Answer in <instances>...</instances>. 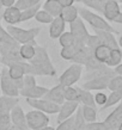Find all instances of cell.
Instances as JSON below:
<instances>
[{
    "instance_id": "7",
    "label": "cell",
    "mask_w": 122,
    "mask_h": 130,
    "mask_svg": "<svg viewBox=\"0 0 122 130\" xmlns=\"http://www.w3.org/2000/svg\"><path fill=\"white\" fill-rule=\"evenodd\" d=\"M0 85H1V91H3L4 95H11V97L19 95V88L17 87L15 80L10 78L7 68H3V71H1Z\"/></svg>"
},
{
    "instance_id": "46",
    "label": "cell",
    "mask_w": 122,
    "mask_h": 130,
    "mask_svg": "<svg viewBox=\"0 0 122 130\" xmlns=\"http://www.w3.org/2000/svg\"><path fill=\"white\" fill-rule=\"evenodd\" d=\"M8 130H17V128H16V126H15V125H12V126H11V128H10V129H8Z\"/></svg>"
},
{
    "instance_id": "3",
    "label": "cell",
    "mask_w": 122,
    "mask_h": 130,
    "mask_svg": "<svg viewBox=\"0 0 122 130\" xmlns=\"http://www.w3.org/2000/svg\"><path fill=\"white\" fill-rule=\"evenodd\" d=\"M78 13L80 18L83 20H85L86 23H89L93 29L97 30H105V31H110V32H116L114 28H111V25L105 19H103L101 16L96 14L93 12H91L87 8H78Z\"/></svg>"
},
{
    "instance_id": "21",
    "label": "cell",
    "mask_w": 122,
    "mask_h": 130,
    "mask_svg": "<svg viewBox=\"0 0 122 130\" xmlns=\"http://www.w3.org/2000/svg\"><path fill=\"white\" fill-rule=\"evenodd\" d=\"M111 48H109L105 44H99L93 49V57L96 61H98L101 63H105L108 60L109 55H110Z\"/></svg>"
},
{
    "instance_id": "6",
    "label": "cell",
    "mask_w": 122,
    "mask_h": 130,
    "mask_svg": "<svg viewBox=\"0 0 122 130\" xmlns=\"http://www.w3.org/2000/svg\"><path fill=\"white\" fill-rule=\"evenodd\" d=\"M25 118H26V124L30 130H37L42 126L48 125V123L50 121L47 113L38 110L29 111L28 113H25Z\"/></svg>"
},
{
    "instance_id": "9",
    "label": "cell",
    "mask_w": 122,
    "mask_h": 130,
    "mask_svg": "<svg viewBox=\"0 0 122 130\" xmlns=\"http://www.w3.org/2000/svg\"><path fill=\"white\" fill-rule=\"evenodd\" d=\"M79 106V102L75 100H65V102L60 105L59 112H58V118H56V123L59 124L62 121L67 119L68 117H71L77 109Z\"/></svg>"
},
{
    "instance_id": "2",
    "label": "cell",
    "mask_w": 122,
    "mask_h": 130,
    "mask_svg": "<svg viewBox=\"0 0 122 130\" xmlns=\"http://www.w3.org/2000/svg\"><path fill=\"white\" fill-rule=\"evenodd\" d=\"M6 32L17 43H36L35 37L38 35L39 28H32L29 29V30H25V29L22 28H17L16 25H7Z\"/></svg>"
},
{
    "instance_id": "30",
    "label": "cell",
    "mask_w": 122,
    "mask_h": 130,
    "mask_svg": "<svg viewBox=\"0 0 122 130\" xmlns=\"http://www.w3.org/2000/svg\"><path fill=\"white\" fill-rule=\"evenodd\" d=\"M63 98L65 100H75L78 102V87L66 86L63 88Z\"/></svg>"
},
{
    "instance_id": "17",
    "label": "cell",
    "mask_w": 122,
    "mask_h": 130,
    "mask_svg": "<svg viewBox=\"0 0 122 130\" xmlns=\"http://www.w3.org/2000/svg\"><path fill=\"white\" fill-rule=\"evenodd\" d=\"M47 91H48V88H46V87L35 85V86L30 87L28 90H19V94L25 97V98L36 99V98H42L47 93Z\"/></svg>"
},
{
    "instance_id": "36",
    "label": "cell",
    "mask_w": 122,
    "mask_h": 130,
    "mask_svg": "<svg viewBox=\"0 0 122 130\" xmlns=\"http://www.w3.org/2000/svg\"><path fill=\"white\" fill-rule=\"evenodd\" d=\"M108 88L110 91L121 90L122 88V75H117V76H114V78L109 79Z\"/></svg>"
},
{
    "instance_id": "49",
    "label": "cell",
    "mask_w": 122,
    "mask_h": 130,
    "mask_svg": "<svg viewBox=\"0 0 122 130\" xmlns=\"http://www.w3.org/2000/svg\"><path fill=\"white\" fill-rule=\"evenodd\" d=\"M17 130H30V129H19V128H17Z\"/></svg>"
},
{
    "instance_id": "20",
    "label": "cell",
    "mask_w": 122,
    "mask_h": 130,
    "mask_svg": "<svg viewBox=\"0 0 122 130\" xmlns=\"http://www.w3.org/2000/svg\"><path fill=\"white\" fill-rule=\"evenodd\" d=\"M59 17H61V19H62L65 23H71V22H73V20L77 18V17H79L78 8L75 7L74 5L62 6Z\"/></svg>"
},
{
    "instance_id": "16",
    "label": "cell",
    "mask_w": 122,
    "mask_h": 130,
    "mask_svg": "<svg viewBox=\"0 0 122 130\" xmlns=\"http://www.w3.org/2000/svg\"><path fill=\"white\" fill-rule=\"evenodd\" d=\"M65 25L66 23L61 19V17H55V18H53L50 23V28H49V36H50V38H59L60 35L65 31Z\"/></svg>"
},
{
    "instance_id": "11",
    "label": "cell",
    "mask_w": 122,
    "mask_h": 130,
    "mask_svg": "<svg viewBox=\"0 0 122 130\" xmlns=\"http://www.w3.org/2000/svg\"><path fill=\"white\" fill-rule=\"evenodd\" d=\"M108 130H116L122 124V104H120L104 121Z\"/></svg>"
},
{
    "instance_id": "35",
    "label": "cell",
    "mask_w": 122,
    "mask_h": 130,
    "mask_svg": "<svg viewBox=\"0 0 122 130\" xmlns=\"http://www.w3.org/2000/svg\"><path fill=\"white\" fill-rule=\"evenodd\" d=\"M12 125L10 113H0V130H8Z\"/></svg>"
},
{
    "instance_id": "33",
    "label": "cell",
    "mask_w": 122,
    "mask_h": 130,
    "mask_svg": "<svg viewBox=\"0 0 122 130\" xmlns=\"http://www.w3.org/2000/svg\"><path fill=\"white\" fill-rule=\"evenodd\" d=\"M39 1H41V0H16L15 6H16L17 8H19L20 11H23L25 8L32 7V6L39 4Z\"/></svg>"
},
{
    "instance_id": "1",
    "label": "cell",
    "mask_w": 122,
    "mask_h": 130,
    "mask_svg": "<svg viewBox=\"0 0 122 130\" xmlns=\"http://www.w3.org/2000/svg\"><path fill=\"white\" fill-rule=\"evenodd\" d=\"M35 56L32 57L31 64L34 66L37 75H55V68L50 62V59L47 54V50L42 47H35Z\"/></svg>"
},
{
    "instance_id": "48",
    "label": "cell",
    "mask_w": 122,
    "mask_h": 130,
    "mask_svg": "<svg viewBox=\"0 0 122 130\" xmlns=\"http://www.w3.org/2000/svg\"><path fill=\"white\" fill-rule=\"evenodd\" d=\"M117 130H122V124H121V125H120V126H118V128H117Z\"/></svg>"
},
{
    "instance_id": "18",
    "label": "cell",
    "mask_w": 122,
    "mask_h": 130,
    "mask_svg": "<svg viewBox=\"0 0 122 130\" xmlns=\"http://www.w3.org/2000/svg\"><path fill=\"white\" fill-rule=\"evenodd\" d=\"M18 103H19L18 97H11V95L0 97V113H10Z\"/></svg>"
},
{
    "instance_id": "50",
    "label": "cell",
    "mask_w": 122,
    "mask_h": 130,
    "mask_svg": "<svg viewBox=\"0 0 122 130\" xmlns=\"http://www.w3.org/2000/svg\"><path fill=\"white\" fill-rule=\"evenodd\" d=\"M0 79H1V72H0Z\"/></svg>"
},
{
    "instance_id": "23",
    "label": "cell",
    "mask_w": 122,
    "mask_h": 130,
    "mask_svg": "<svg viewBox=\"0 0 122 130\" xmlns=\"http://www.w3.org/2000/svg\"><path fill=\"white\" fill-rule=\"evenodd\" d=\"M36 43H24L22 44V47L18 49V54L22 57V60L25 61H30V60L35 56V49Z\"/></svg>"
},
{
    "instance_id": "40",
    "label": "cell",
    "mask_w": 122,
    "mask_h": 130,
    "mask_svg": "<svg viewBox=\"0 0 122 130\" xmlns=\"http://www.w3.org/2000/svg\"><path fill=\"white\" fill-rule=\"evenodd\" d=\"M106 98H108V95L105 93H103V92H98V93H96L93 95V99H94V104H97L99 106H103L106 102Z\"/></svg>"
},
{
    "instance_id": "13",
    "label": "cell",
    "mask_w": 122,
    "mask_h": 130,
    "mask_svg": "<svg viewBox=\"0 0 122 130\" xmlns=\"http://www.w3.org/2000/svg\"><path fill=\"white\" fill-rule=\"evenodd\" d=\"M3 18L5 23H7V25H16L20 23V10L17 8L15 5L6 7L5 11L3 12Z\"/></svg>"
},
{
    "instance_id": "51",
    "label": "cell",
    "mask_w": 122,
    "mask_h": 130,
    "mask_svg": "<svg viewBox=\"0 0 122 130\" xmlns=\"http://www.w3.org/2000/svg\"><path fill=\"white\" fill-rule=\"evenodd\" d=\"M83 130H85V129H83Z\"/></svg>"
},
{
    "instance_id": "29",
    "label": "cell",
    "mask_w": 122,
    "mask_h": 130,
    "mask_svg": "<svg viewBox=\"0 0 122 130\" xmlns=\"http://www.w3.org/2000/svg\"><path fill=\"white\" fill-rule=\"evenodd\" d=\"M77 51H78V47L75 44H72V45H68V47H62L61 51H60V55L65 60H73Z\"/></svg>"
},
{
    "instance_id": "42",
    "label": "cell",
    "mask_w": 122,
    "mask_h": 130,
    "mask_svg": "<svg viewBox=\"0 0 122 130\" xmlns=\"http://www.w3.org/2000/svg\"><path fill=\"white\" fill-rule=\"evenodd\" d=\"M62 6H67V5H73L75 0H58Z\"/></svg>"
},
{
    "instance_id": "5",
    "label": "cell",
    "mask_w": 122,
    "mask_h": 130,
    "mask_svg": "<svg viewBox=\"0 0 122 130\" xmlns=\"http://www.w3.org/2000/svg\"><path fill=\"white\" fill-rule=\"evenodd\" d=\"M26 104L30 105L32 109L38 111H42L47 115H55L59 112L60 105L55 104V103H51L49 100L44 98H36V99H31V98H26Z\"/></svg>"
},
{
    "instance_id": "22",
    "label": "cell",
    "mask_w": 122,
    "mask_h": 130,
    "mask_svg": "<svg viewBox=\"0 0 122 130\" xmlns=\"http://www.w3.org/2000/svg\"><path fill=\"white\" fill-rule=\"evenodd\" d=\"M44 11H47L53 18L60 16V12L62 8V5L60 4L58 0H46L42 7Z\"/></svg>"
},
{
    "instance_id": "25",
    "label": "cell",
    "mask_w": 122,
    "mask_h": 130,
    "mask_svg": "<svg viewBox=\"0 0 122 130\" xmlns=\"http://www.w3.org/2000/svg\"><path fill=\"white\" fill-rule=\"evenodd\" d=\"M121 100H122V88H121V90L111 91L110 95H109V97L106 98L105 104H104L103 106H101V107H102L101 110H104V109H108V107L113 106V105L117 104V103L121 102Z\"/></svg>"
},
{
    "instance_id": "12",
    "label": "cell",
    "mask_w": 122,
    "mask_h": 130,
    "mask_svg": "<svg viewBox=\"0 0 122 130\" xmlns=\"http://www.w3.org/2000/svg\"><path fill=\"white\" fill-rule=\"evenodd\" d=\"M63 88H65V87L59 84V85L54 86L53 88L48 90L47 93H46L42 98L47 99V100H49V102H51V103H55L58 105H61V104L65 102V98H63Z\"/></svg>"
},
{
    "instance_id": "15",
    "label": "cell",
    "mask_w": 122,
    "mask_h": 130,
    "mask_svg": "<svg viewBox=\"0 0 122 130\" xmlns=\"http://www.w3.org/2000/svg\"><path fill=\"white\" fill-rule=\"evenodd\" d=\"M108 83H109V78L105 75L98 76V78H93V79L89 80L87 83L83 85L84 90L91 91V90H104L108 87Z\"/></svg>"
},
{
    "instance_id": "44",
    "label": "cell",
    "mask_w": 122,
    "mask_h": 130,
    "mask_svg": "<svg viewBox=\"0 0 122 130\" xmlns=\"http://www.w3.org/2000/svg\"><path fill=\"white\" fill-rule=\"evenodd\" d=\"M115 73L118 75H122V63H118L116 68H115Z\"/></svg>"
},
{
    "instance_id": "8",
    "label": "cell",
    "mask_w": 122,
    "mask_h": 130,
    "mask_svg": "<svg viewBox=\"0 0 122 130\" xmlns=\"http://www.w3.org/2000/svg\"><path fill=\"white\" fill-rule=\"evenodd\" d=\"M70 28H71V32L73 34L75 38L74 43H84L86 44V40L89 37V32H87L84 20L82 18L77 17L73 22L70 23Z\"/></svg>"
},
{
    "instance_id": "4",
    "label": "cell",
    "mask_w": 122,
    "mask_h": 130,
    "mask_svg": "<svg viewBox=\"0 0 122 130\" xmlns=\"http://www.w3.org/2000/svg\"><path fill=\"white\" fill-rule=\"evenodd\" d=\"M83 73V66L80 63H74L67 68L59 78V84L63 87L73 86L75 83H78Z\"/></svg>"
},
{
    "instance_id": "31",
    "label": "cell",
    "mask_w": 122,
    "mask_h": 130,
    "mask_svg": "<svg viewBox=\"0 0 122 130\" xmlns=\"http://www.w3.org/2000/svg\"><path fill=\"white\" fill-rule=\"evenodd\" d=\"M59 42L61 44V47H68V45H72V44H74L75 42V38L73 34L71 31L70 32H65L63 31L59 37Z\"/></svg>"
},
{
    "instance_id": "43",
    "label": "cell",
    "mask_w": 122,
    "mask_h": 130,
    "mask_svg": "<svg viewBox=\"0 0 122 130\" xmlns=\"http://www.w3.org/2000/svg\"><path fill=\"white\" fill-rule=\"evenodd\" d=\"M113 22H114V23L122 24V13H121V12H120V13H118V14H117V16L115 17V19L113 20Z\"/></svg>"
},
{
    "instance_id": "38",
    "label": "cell",
    "mask_w": 122,
    "mask_h": 130,
    "mask_svg": "<svg viewBox=\"0 0 122 130\" xmlns=\"http://www.w3.org/2000/svg\"><path fill=\"white\" fill-rule=\"evenodd\" d=\"M35 85H37V84H36L34 74H25L23 76V86L20 90H28L30 87L35 86Z\"/></svg>"
},
{
    "instance_id": "19",
    "label": "cell",
    "mask_w": 122,
    "mask_h": 130,
    "mask_svg": "<svg viewBox=\"0 0 122 130\" xmlns=\"http://www.w3.org/2000/svg\"><path fill=\"white\" fill-rule=\"evenodd\" d=\"M94 31H96V35L98 36V38L101 40L102 44H105L111 49L118 48V44L116 42V40H115L113 32L105 31V30H97V29H94Z\"/></svg>"
},
{
    "instance_id": "32",
    "label": "cell",
    "mask_w": 122,
    "mask_h": 130,
    "mask_svg": "<svg viewBox=\"0 0 122 130\" xmlns=\"http://www.w3.org/2000/svg\"><path fill=\"white\" fill-rule=\"evenodd\" d=\"M34 18H35L38 23H42V24H50L51 20H53V17H51L47 11H44L43 8H42V10H38V11L36 12V14Z\"/></svg>"
},
{
    "instance_id": "41",
    "label": "cell",
    "mask_w": 122,
    "mask_h": 130,
    "mask_svg": "<svg viewBox=\"0 0 122 130\" xmlns=\"http://www.w3.org/2000/svg\"><path fill=\"white\" fill-rule=\"evenodd\" d=\"M0 3L6 8V7H10V6H13L15 3H16V0H0Z\"/></svg>"
},
{
    "instance_id": "28",
    "label": "cell",
    "mask_w": 122,
    "mask_h": 130,
    "mask_svg": "<svg viewBox=\"0 0 122 130\" xmlns=\"http://www.w3.org/2000/svg\"><path fill=\"white\" fill-rule=\"evenodd\" d=\"M38 10H39V4L20 11V23H22V22H28V20H30L31 18H34L36 14V12L38 11Z\"/></svg>"
},
{
    "instance_id": "37",
    "label": "cell",
    "mask_w": 122,
    "mask_h": 130,
    "mask_svg": "<svg viewBox=\"0 0 122 130\" xmlns=\"http://www.w3.org/2000/svg\"><path fill=\"white\" fill-rule=\"evenodd\" d=\"M56 130H74V117H68L67 119L59 123Z\"/></svg>"
},
{
    "instance_id": "10",
    "label": "cell",
    "mask_w": 122,
    "mask_h": 130,
    "mask_svg": "<svg viewBox=\"0 0 122 130\" xmlns=\"http://www.w3.org/2000/svg\"><path fill=\"white\" fill-rule=\"evenodd\" d=\"M10 116H11V121L12 124L16 126V128H19V129H29L28 124H26V118H25V113H24L23 109L17 104L16 106L13 107L10 112Z\"/></svg>"
},
{
    "instance_id": "45",
    "label": "cell",
    "mask_w": 122,
    "mask_h": 130,
    "mask_svg": "<svg viewBox=\"0 0 122 130\" xmlns=\"http://www.w3.org/2000/svg\"><path fill=\"white\" fill-rule=\"evenodd\" d=\"M37 130H55L53 126H48V125H46V126H42V128H39V129H37Z\"/></svg>"
},
{
    "instance_id": "26",
    "label": "cell",
    "mask_w": 122,
    "mask_h": 130,
    "mask_svg": "<svg viewBox=\"0 0 122 130\" xmlns=\"http://www.w3.org/2000/svg\"><path fill=\"white\" fill-rule=\"evenodd\" d=\"M121 61H122V51L118 48H114V49H111L110 55L105 61V63L109 67H116L118 63H121Z\"/></svg>"
},
{
    "instance_id": "27",
    "label": "cell",
    "mask_w": 122,
    "mask_h": 130,
    "mask_svg": "<svg viewBox=\"0 0 122 130\" xmlns=\"http://www.w3.org/2000/svg\"><path fill=\"white\" fill-rule=\"evenodd\" d=\"M82 113L83 117L85 119L86 123H91V122H96L97 118V112L94 106H89V105H83L82 106Z\"/></svg>"
},
{
    "instance_id": "47",
    "label": "cell",
    "mask_w": 122,
    "mask_h": 130,
    "mask_svg": "<svg viewBox=\"0 0 122 130\" xmlns=\"http://www.w3.org/2000/svg\"><path fill=\"white\" fill-rule=\"evenodd\" d=\"M118 44L122 47V36H121V38H120V41H118Z\"/></svg>"
},
{
    "instance_id": "39",
    "label": "cell",
    "mask_w": 122,
    "mask_h": 130,
    "mask_svg": "<svg viewBox=\"0 0 122 130\" xmlns=\"http://www.w3.org/2000/svg\"><path fill=\"white\" fill-rule=\"evenodd\" d=\"M85 130H108L106 125L103 123H98V122H91L85 124Z\"/></svg>"
},
{
    "instance_id": "14",
    "label": "cell",
    "mask_w": 122,
    "mask_h": 130,
    "mask_svg": "<svg viewBox=\"0 0 122 130\" xmlns=\"http://www.w3.org/2000/svg\"><path fill=\"white\" fill-rule=\"evenodd\" d=\"M120 6H118V3L116 0H106L104 5H103V13H104V17H105L108 20H113L115 19V17L120 13Z\"/></svg>"
},
{
    "instance_id": "34",
    "label": "cell",
    "mask_w": 122,
    "mask_h": 130,
    "mask_svg": "<svg viewBox=\"0 0 122 130\" xmlns=\"http://www.w3.org/2000/svg\"><path fill=\"white\" fill-rule=\"evenodd\" d=\"M75 1H80V3H84L85 5L90 6V7L97 10V11L103 12V5L106 0H75Z\"/></svg>"
},
{
    "instance_id": "24",
    "label": "cell",
    "mask_w": 122,
    "mask_h": 130,
    "mask_svg": "<svg viewBox=\"0 0 122 130\" xmlns=\"http://www.w3.org/2000/svg\"><path fill=\"white\" fill-rule=\"evenodd\" d=\"M78 102L82 103L83 105L94 106L93 95L91 94L90 91L84 90V88H79V87H78Z\"/></svg>"
}]
</instances>
